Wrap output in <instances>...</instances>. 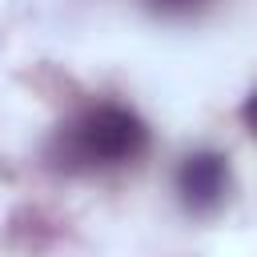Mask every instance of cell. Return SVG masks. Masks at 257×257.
Wrapping results in <instances>:
<instances>
[{
  "label": "cell",
  "mask_w": 257,
  "mask_h": 257,
  "mask_svg": "<svg viewBox=\"0 0 257 257\" xmlns=\"http://www.w3.org/2000/svg\"><path fill=\"white\" fill-rule=\"evenodd\" d=\"M145 153H149V124L133 108L112 100L88 104L76 116H68L44 149L48 165L60 173H104L133 165Z\"/></svg>",
  "instance_id": "6da1fadb"
},
{
  "label": "cell",
  "mask_w": 257,
  "mask_h": 257,
  "mask_svg": "<svg viewBox=\"0 0 257 257\" xmlns=\"http://www.w3.org/2000/svg\"><path fill=\"white\" fill-rule=\"evenodd\" d=\"M177 193L189 213H217L229 197V161L221 153H189L177 169Z\"/></svg>",
  "instance_id": "7a4b0ae2"
},
{
  "label": "cell",
  "mask_w": 257,
  "mask_h": 257,
  "mask_svg": "<svg viewBox=\"0 0 257 257\" xmlns=\"http://www.w3.org/2000/svg\"><path fill=\"white\" fill-rule=\"evenodd\" d=\"M205 4H209V0H145L149 12L169 16V20H177V16H193V12H201Z\"/></svg>",
  "instance_id": "3957f363"
},
{
  "label": "cell",
  "mask_w": 257,
  "mask_h": 257,
  "mask_svg": "<svg viewBox=\"0 0 257 257\" xmlns=\"http://www.w3.org/2000/svg\"><path fill=\"white\" fill-rule=\"evenodd\" d=\"M241 116H245V124H249V133L257 137V92L245 100V108H241Z\"/></svg>",
  "instance_id": "277c9868"
}]
</instances>
